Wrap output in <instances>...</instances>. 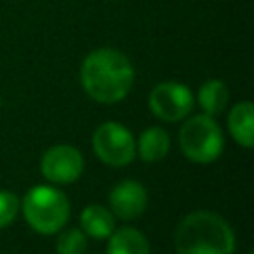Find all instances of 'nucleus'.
I'll return each mask as SVG.
<instances>
[{
  "mask_svg": "<svg viewBox=\"0 0 254 254\" xmlns=\"http://www.w3.org/2000/svg\"><path fill=\"white\" fill-rule=\"evenodd\" d=\"M111 212L121 220H133L147 208V190L137 181H121L109 192Z\"/></svg>",
  "mask_w": 254,
  "mask_h": 254,
  "instance_id": "nucleus-8",
  "label": "nucleus"
},
{
  "mask_svg": "<svg viewBox=\"0 0 254 254\" xmlns=\"http://www.w3.org/2000/svg\"><path fill=\"white\" fill-rule=\"evenodd\" d=\"M93 151L95 155L111 167L129 165L135 157V139L127 127L117 121L101 123L93 133Z\"/></svg>",
  "mask_w": 254,
  "mask_h": 254,
  "instance_id": "nucleus-5",
  "label": "nucleus"
},
{
  "mask_svg": "<svg viewBox=\"0 0 254 254\" xmlns=\"http://www.w3.org/2000/svg\"><path fill=\"white\" fill-rule=\"evenodd\" d=\"M194 99L187 85L177 81H163L153 87L149 95V107L155 117L163 121H181L192 111Z\"/></svg>",
  "mask_w": 254,
  "mask_h": 254,
  "instance_id": "nucleus-6",
  "label": "nucleus"
},
{
  "mask_svg": "<svg viewBox=\"0 0 254 254\" xmlns=\"http://www.w3.org/2000/svg\"><path fill=\"white\" fill-rule=\"evenodd\" d=\"M228 129L230 135L246 149L252 147L254 137V105L250 101H240L228 113Z\"/></svg>",
  "mask_w": 254,
  "mask_h": 254,
  "instance_id": "nucleus-10",
  "label": "nucleus"
},
{
  "mask_svg": "<svg viewBox=\"0 0 254 254\" xmlns=\"http://www.w3.org/2000/svg\"><path fill=\"white\" fill-rule=\"evenodd\" d=\"M79 77L91 99L117 103L131 91L135 71L125 54L113 48H99L85 56Z\"/></svg>",
  "mask_w": 254,
  "mask_h": 254,
  "instance_id": "nucleus-1",
  "label": "nucleus"
},
{
  "mask_svg": "<svg viewBox=\"0 0 254 254\" xmlns=\"http://www.w3.org/2000/svg\"><path fill=\"white\" fill-rule=\"evenodd\" d=\"M85 248H87V238L79 228H69L62 232L56 242L58 254H83Z\"/></svg>",
  "mask_w": 254,
  "mask_h": 254,
  "instance_id": "nucleus-14",
  "label": "nucleus"
},
{
  "mask_svg": "<svg viewBox=\"0 0 254 254\" xmlns=\"http://www.w3.org/2000/svg\"><path fill=\"white\" fill-rule=\"evenodd\" d=\"M228 101V89L218 79H208L198 89V105L206 115H218L226 107Z\"/></svg>",
  "mask_w": 254,
  "mask_h": 254,
  "instance_id": "nucleus-13",
  "label": "nucleus"
},
{
  "mask_svg": "<svg viewBox=\"0 0 254 254\" xmlns=\"http://www.w3.org/2000/svg\"><path fill=\"white\" fill-rule=\"evenodd\" d=\"M171 149V139L165 129L161 127H149L139 135V141L135 143V153L145 163H157L167 157Z\"/></svg>",
  "mask_w": 254,
  "mask_h": 254,
  "instance_id": "nucleus-9",
  "label": "nucleus"
},
{
  "mask_svg": "<svg viewBox=\"0 0 254 254\" xmlns=\"http://www.w3.org/2000/svg\"><path fill=\"white\" fill-rule=\"evenodd\" d=\"M81 230L91 238H107L115 230L113 212L101 204H87L81 212Z\"/></svg>",
  "mask_w": 254,
  "mask_h": 254,
  "instance_id": "nucleus-11",
  "label": "nucleus"
},
{
  "mask_svg": "<svg viewBox=\"0 0 254 254\" xmlns=\"http://www.w3.org/2000/svg\"><path fill=\"white\" fill-rule=\"evenodd\" d=\"M177 254H234V232L216 212L187 214L175 230Z\"/></svg>",
  "mask_w": 254,
  "mask_h": 254,
  "instance_id": "nucleus-2",
  "label": "nucleus"
},
{
  "mask_svg": "<svg viewBox=\"0 0 254 254\" xmlns=\"http://www.w3.org/2000/svg\"><path fill=\"white\" fill-rule=\"evenodd\" d=\"M107 238V254H149V242L137 228L123 226L113 230Z\"/></svg>",
  "mask_w": 254,
  "mask_h": 254,
  "instance_id": "nucleus-12",
  "label": "nucleus"
},
{
  "mask_svg": "<svg viewBox=\"0 0 254 254\" xmlns=\"http://www.w3.org/2000/svg\"><path fill=\"white\" fill-rule=\"evenodd\" d=\"M179 143L187 159L206 165L220 157L224 149V137L212 115L200 113L187 119L179 133Z\"/></svg>",
  "mask_w": 254,
  "mask_h": 254,
  "instance_id": "nucleus-4",
  "label": "nucleus"
},
{
  "mask_svg": "<svg viewBox=\"0 0 254 254\" xmlns=\"http://www.w3.org/2000/svg\"><path fill=\"white\" fill-rule=\"evenodd\" d=\"M40 169L48 181L58 185H67L81 177L83 157L71 145H56L44 153Z\"/></svg>",
  "mask_w": 254,
  "mask_h": 254,
  "instance_id": "nucleus-7",
  "label": "nucleus"
},
{
  "mask_svg": "<svg viewBox=\"0 0 254 254\" xmlns=\"http://www.w3.org/2000/svg\"><path fill=\"white\" fill-rule=\"evenodd\" d=\"M18 208H20L18 196L10 190H0V228L8 226L16 218Z\"/></svg>",
  "mask_w": 254,
  "mask_h": 254,
  "instance_id": "nucleus-15",
  "label": "nucleus"
},
{
  "mask_svg": "<svg viewBox=\"0 0 254 254\" xmlns=\"http://www.w3.org/2000/svg\"><path fill=\"white\" fill-rule=\"evenodd\" d=\"M26 222L40 234H54L69 218L67 196L50 185H38L30 189L22 200Z\"/></svg>",
  "mask_w": 254,
  "mask_h": 254,
  "instance_id": "nucleus-3",
  "label": "nucleus"
}]
</instances>
